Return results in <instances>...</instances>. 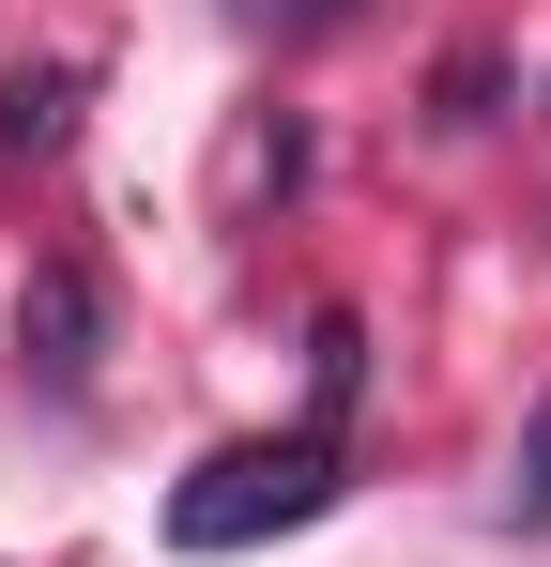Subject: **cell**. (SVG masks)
<instances>
[{
  "label": "cell",
  "instance_id": "obj_4",
  "mask_svg": "<svg viewBox=\"0 0 551 567\" xmlns=\"http://www.w3.org/2000/svg\"><path fill=\"white\" fill-rule=\"evenodd\" d=\"M306 383H322V430H337V414H353V383H367V322H353V307H322V322H306Z\"/></svg>",
  "mask_w": 551,
  "mask_h": 567
},
{
  "label": "cell",
  "instance_id": "obj_3",
  "mask_svg": "<svg viewBox=\"0 0 551 567\" xmlns=\"http://www.w3.org/2000/svg\"><path fill=\"white\" fill-rule=\"evenodd\" d=\"M77 62H15V78H0V154H31V169H46V154H62V138H77Z\"/></svg>",
  "mask_w": 551,
  "mask_h": 567
},
{
  "label": "cell",
  "instance_id": "obj_5",
  "mask_svg": "<svg viewBox=\"0 0 551 567\" xmlns=\"http://www.w3.org/2000/svg\"><path fill=\"white\" fill-rule=\"evenodd\" d=\"M490 93H506V62H490V47H459L445 78H429V107H445V123H490Z\"/></svg>",
  "mask_w": 551,
  "mask_h": 567
},
{
  "label": "cell",
  "instance_id": "obj_2",
  "mask_svg": "<svg viewBox=\"0 0 551 567\" xmlns=\"http://www.w3.org/2000/svg\"><path fill=\"white\" fill-rule=\"evenodd\" d=\"M15 353H31V383H92V353H107V307H92L77 261H31V291H15Z\"/></svg>",
  "mask_w": 551,
  "mask_h": 567
},
{
  "label": "cell",
  "instance_id": "obj_7",
  "mask_svg": "<svg viewBox=\"0 0 551 567\" xmlns=\"http://www.w3.org/2000/svg\"><path fill=\"white\" fill-rule=\"evenodd\" d=\"M230 16H246V31H276V47H306V31H337L353 0H230Z\"/></svg>",
  "mask_w": 551,
  "mask_h": 567
},
{
  "label": "cell",
  "instance_id": "obj_1",
  "mask_svg": "<svg viewBox=\"0 0 551 567\" xmlns=\"http://www.w3.org/2000/svg\"><path fill=\"white\" fill-rule=\"evenodd\" d=\"M337 491H353L337 430H246V445H215V461L169 491V553H261L291 522H322Z\"/></svg>",
  "mask_w": 551,
  "mask_h": 567
},
{
  "label": "cell",
  "instance_id": "obj_6",
  "mask_svg": "<svg viewBox=\"0 0 551 567\" xmlns=\"http://www.w3.org/2000/svg\"><path fill=\"white\" fill-rule=\"evenodd\" d=\"M506 522H521V537L551 522V399H537V445H521V475H506Z\"/></svg>",
  "mask_w": 551,
  "mask_h": 567
}]
</instances>
